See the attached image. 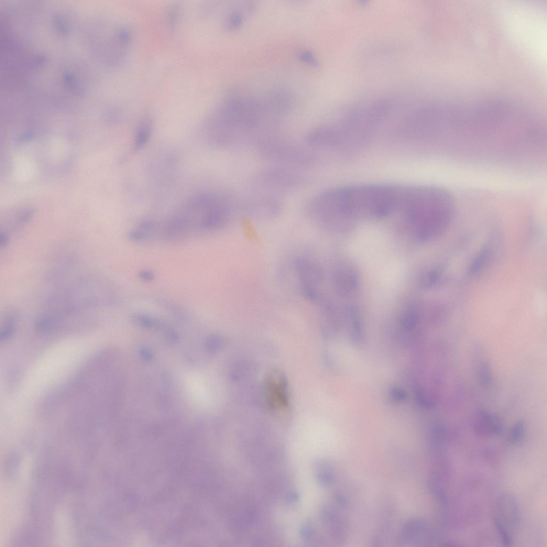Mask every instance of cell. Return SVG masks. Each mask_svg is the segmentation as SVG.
<instances>
[{"label": "cell", "mask_w": 547, "mask_h": 547, "mask_svg": "<svg viewBox=\"0 0 547 547\" xmlns=\"http://www.w3.org/2000/svg\"><path fill=\"white\" fill-rule=\"evenodd\" d=\"M293 107L286 89L275 86L258 91H240L226 98L209 126L213 144L233 147L256 142L271 133Z\"/></svg>", "instance_id": "cell-1"}, {"label": "cell", "mask_w": 547, "mask_h": 547, "mask_svg": "<svg viewBox=\"0 0 547 547\" xmlns=\"http://www.w3.org/2000/svg\"><path fill=\"white\" fill-rule=\"evenodd\" d=\"M395 198L393 184L349 185L316 195L306 203L305 209L313 221L324 223L338 218H382L391 214Z\"/></svg>", "instance_id": "cell-2"}, {"label": "cell", "mask_w": 547, "mask_h": 547, "mask_svg": "<svg viewBox=\"0 0 547 547\" xmlns=\"http://www.w3.org/2000/svg\"><path fill=\"white\" fill-rule=\"evenodd\" d=\"M456 203L453 195L436 186H405L398 213L406 216L425 239L445 231L453 220Z\"/></svg>", "instance_id": "cell-3"}, {"label": "cell", "mask_w": 547, "mask_h": 547, "mask_svg": "<svg viewBox=\"0 0 547 547\" xmlns=\"http://www.w3.org/2000/svg\"><path fill=\"white\" fill-rule=\"evenodd\" d=\"M260 155L265 158L295 167H310L318 158L310 150L286 138L270 133L255 144Z\"/></svg>", "instance_id": "cell-4"}, {"label": "cell", "mask_w": 547, "mask_h": 547, "mask_svg": "<svg viewBox=\"0 0 547 547\" xmlns=\"http://www.w3.org/2000/svg\"><path fill=\"white\" fill-rule=\"evenodd\" d=\"M494 520L502 542L506 546L514 542L521 523L518 501L511 492H505L497 499Z\"/></svg>", "instance_id": "cell-5"}, {"label": "cell", "mask_w": 547, "mask_h": 547, "mask_svg": "<svg viewBox=\"0 0 547 547\" xmlns=\"http://www.w3.org/2000/svg\"><path fill=\"white\" fill-rule=\"evenodd\" d=\"M253 182L257 187L277 193L287 192L302 187L307 182L304 175L287 168H272L258 173Z\"/></svg>", "instance_id": "cell-6"}, {"label": "cell", "mask_w": 547, "mask_h": 547, "mask_svg": "<svg viewBox=\"0 0 547 547\" xmlns=\"http://www.w3.org/2000/svg\"><path fill=\"white\" fill-rule=\"evenodd\" d=\"M474 428L478 434L486 436H499L504 430V426L499 418L485 410L478 412Z\"/></svg>", "instance_id": "cell-7"}, {"label": "cell", "mask_w": 547, "mask_h": 547, "mask_svg": "<svg viewBox=\"0 0 547 547\" xmlns=\"http://www.w3.org/2000/svg\"><path fill=\"white\" fill-rule=\"evenodd\" d=\"M152 126L150 120L144 119L141 121L136 128L134 140L133 148L135 151L143 149L150 139Z\"/></svg>", "instance_id": "cell-8"}, {"label": "cell", "mask_w": 547, "mask_h": 547, "mask_svg": "<svg viewBox=\"0 0 547 547\" xmlns=\"http://www.w3.org/2000/svg\"><path fill=\"white\" fill-rule=\"evenodd\" d=\"M490 253V250L488 247H485L480 251L469 268L468 272L470 276L476 275L484 267L489 259Z\"/></svg>", "instance_id": "cell-9"}, {"label": "cell", "mask_w": 547, "mask_h": 547, "mask_svg": "<svg viewBox=\"0 0 547 547\" xmlns=\"http://www.w3.org/2000/svg\"><path fill=\"white\" fill-rule=\"evenodd\" d=\"M525 433V424L523 420L514 424L509 432L508 441L512 445L519 444L523 441Z\"/></svg>", "instance_id": "cell-10"}, {"label": "cell", "mask_w": 547, "mask_h": 547, "mask_svg": "<svg viewBox=\"0 0 547 547\" xmlns=\"http://www.w3.org/2000/svg\"><path fill=\"white\" fill-rule=\"evenodd\" d=\"M477 376L481 386L489 388L494 382V377L491 369L486 362L481 363L477 368Z\"/></svg>", "instance_id": "cell-11"}, {"label": "cell", "mask_w": 547, "mask_h": 547, "mask_svg": "<svg viewBox=\"0 0 547 547\" xmlns=\"http://www.w3.org/2000/svg\"><path fill=\"white\" fill-rule=\"evenodd\" d=\"M419 320L418 313L415 309L410 310L403 317L402 326L404 330L409 331L417 325Z\"/></svg>", "instance_id": "cell-12"}, {"label": "cell", "mask_w": 547, "mask_h": 547, "mask_svg": "<svg viewBox=\"0 0 547 547\" xmlns=\"http://www.w3.org/2000/svg\"><path fill=\"white\" fill-rule=\"evenodd\" d=\"M15 319L12 316H9L0 335L1 340L5 341L12 337L15 333Z\"/></svg>", "instance_id": "cell-13"}, {"label": "cell", "mask_w": 547, "mask_h": 547, "mask_svg": "<svg viewBox=\"0 0 547 547\" xmlns=\"http://www.w3.org/2000/svg\"><path fill=\"white\" fill-rule=\"evenodd\" d=\"M443 267H439L431 270L423 282V286L425 288H429L434 285L442 275Z\"/></svg>", "instance_id": "cell-14"}, {"label": "cell", "mask_w": 547, "mask_h": 547, "mask_svg": "<svg viewBox=\"0 0 547 547\" xmlns=\"http://www.w3.org/2000/svg\"><path fill=\"white\" fill-rule=\"evenodd\" d=\"M416 398L420 405L426 409H432L434 407V403L420 389L415 391Z\"/></svg>", "instance_id": "cell-15"}, {"label": "cell", "mask_w": 547, "mask_h": 547, "mask_svg": "<svg viewBox=\"0 0 547 547\" xmlns=\"http://www.w3.org/2000/svg\"><path fill=\"white\" fill-rule=\"evenodd\" d=\"M391 399L397 402H401L407 399V395L405 391L398 388H392L390 392Z\"/></svg>", "instance_id": "cell-16"}, {"label": "cell", "mask_w": 547, "mask_h": 547, "mask_svg": "<svg viewBox=\"0 0 547 547\" xmlns=\"http://www.w3.org/2000/svg\"><path fill=\"white\" fill-rule=\"evenodd\" d=\"M300 57L302 58V59L303 60H304V61H306L307 63H309L312 64H314V65H316V64H317L315 58L312 56V54L311 53H308V52L303 53L302 54V56H300Z\"/></svg>", "instance_id": "cell-17"}, {"label": "cell", "mask_w": 547, "mask_h": 547, "mask_svg": "<svg viewBox=\"0 0 547 547\" xmlns=\"http://www.w3.org/2000/svg\"><path fill=\"white\" fill-rule=\"evenodd\" d=\"M140 278L145 281H151L154 278V274L148 270L142 271L140 274Z\"/></svg>", "instance_id": "cell-18"}, {"label": "cell", "mask_w": 547, "mask_h": 547, "mask_svg": "<svg viewBox=\"0 0 547 547\" xmlns=\"http://www.w3.org/2000/svg\"><path fill=\"white\" fill-rule=\"evenodd\" d=\"M9 239L5 235H2L1 238H0V245L2 248L6 247L8 244Z\"/></svg>", "instance_id": "cell-19"}]
</instances>
